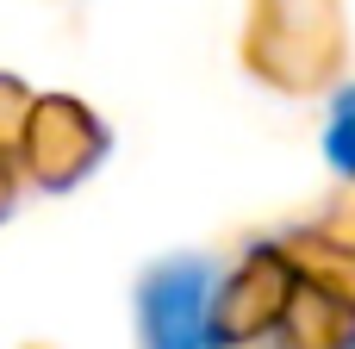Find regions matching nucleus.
I'll list each match as a JSON object with an SVG mask.
<instances>
[{
    "mask_svg": "<svg viewBox=\"0 0 355 349\" xmlns=\"http://www.w3.org/2000/svg\"><path fill=\"white\" fill-rule=\"evenodd\" d=\"M225 281H231V269L218 256H200V250L150 262L144 281H137V337H144V349H231Z\"/></svg>",
    "mask_w": 355,
    "mask_h": 349,
    "instance_id": "1",
    "label": "nucleus"
},
{
    "mask_svg": "<svg viewBox=\"0 0 355 349\" xmlns=\"http://www.w3.org/2000/svg\"><path fill=\"white\" fill-rule=\"evenodd\" d=\"M318 156H324L331 181L355 187V75L331 87V100L318 112Z\"/></svg>",
    "mask_w": 355,
    "mask_h": 349,
    "instance_id": "2",
    "label": "nucleus"
}]
</instances>
